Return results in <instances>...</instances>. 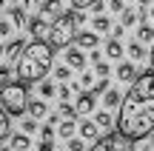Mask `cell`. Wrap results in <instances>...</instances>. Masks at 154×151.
I'll list each match as a JSON object with an SVG mask.
<instances>
[{"instance_id": "obj_1", "label": "cell", "mask_w": 154, "mask_h": 151, "mask_svg": "<svg viewBox=\"0 0 154 151\" xmlns=\"http://www.w3.org/2000/svg\"><path fill=\"white\" fill-rule=\"evenodd\" d=\"M117 131L131 143L151 137L154 131V71H143L123 97L117 114Z\"/></svg>"}, {"instance_id": "obj_2", "label": "cell", "mask_w": 154, "mask_h": 151, "mask_svg": "<svg viewBox=\"0 0 154 151\" xmlns=\"http://www.w3.org/2000/svg\"><path fill=\"white\" fill-rule=\"evenodd\" d=\"M51 63H54V49L49 46V40H32V43L23 49V54L14 63V74L20 83H43L46 74L51 71Z\"/></svg>"}, {"instance_id": "obj_3", "label": "cell", "mask_w": 154, "mask_h": 151, "mask_svg": "<svg viewBox=\"0 0 154 151\" xmlns=\"http://www.w3.org/2000/svg\"><path fill=\"white\" fill-rule=\"evenodd\" d=\"M0 106L6 108L9 117H23L26 108H29V89H26V83H20V80L6 83L3 89H0Z\"/></svg>"}, {"instance_id": "obj_4", "label": "cell", "mask_w": 154, "mask_h": 151, "mask_svg": "<svg viewBox=\"0 0 154 151\" xmlns=\"http://www.w3.org/2000/svg\"><path fill=\"white\" fill-rule=\"evenodd\" d=\"M77 37V26L72 20V11H63L54 23H51V32H49V46L51 49H69Z\"/></svg>"}, {"instance_id": "obj_5", "label": "cell", "mask_w": 154, "mask_h": 151, "mask_svg": "<svg viewBox=\"0 0 154 151\" xmlns=\"http://www.w3.org/2000/svg\"><path fill=\"white\" fill-rule=\"evenodd\" d=\"M88 151H134V143L128 137H123L120 131H109L106 137H100Z\"/></svg>"}, {"instance_id": "obj_6", "label": "cell", "mask_w": 154, "mask_h": 151, "mask_svg": "<svg viewBox=\"0 0 154 151\" xmlns=\"http://www.w3.org/2000/svg\"><path fill=\"white\" fill-rule=\"evenodd\" d=\"M29 32H32V37L34 40H49V32H51V23L46 20L43 14H32L29 17Z\"/></svg>"}, {"instance_id": "obj_7", "label": "cell", "mask_w": 154, "mask_h": 151, "mask_svg": "<svg viewBox=\"0 0 154 151\" xmlns=\"http://www.w3.org/2000/svg\"><path fill=\"white\" fill-rule=\"evenodd\" d=\"M26 46H29V43H26L23 37H11V40H9V46L3 49V63H6V66H11V68H14L17 57L23 54V49H26Z\"/></svg>"}, {"instance_id": "obj_8", "label": "cell", "mask_w": 154, "mask_h": 151, "mask_svg": "<svg viewBox=\"0 0 154 151\" xmlns=\"http://www.w3.org/2000/svg\"><path fill=\"white\" fill-rule=\"evenodd\" d=\"M74 108H77V117H88V114L97 108V97H94L91 91H80V94H77Z\"/></svg>"}, {"instance_id": "obj_9", "label": "cell", "mask_w": 154, "mask_h": 151, "mask_svg": "<svg viewBox=\"0 0 154 151\" xmlns=\"http://www.w3.org/2000/svg\"><path fill=\"white\" fill-rule=\"evenodd\" d=\"M77 134H80V140L86 143H97L100 140V128L94 120H83V123H77Z\"/></svg>"}, {"instance_id": "obj_10", "label": "cell", "mask_w": 154, "mask_h": 151, "mask_svg": "<svg viewBox=\"0 0 154 151\" xmlns=\"http://www.w3.org/2000/svg\"><path fill=\"white\" fill-rule=\"evenodd\" d=\"M37 14H43L49 23H54L57 17L63 14V0H43V6H40Z\"/></svg>"}, {"instance_id": "obj_11", "label": "cell", "mask_w": 154, "mask_h": 151, "mask_svg": "<svg viewBox=\"0 0 154 151\" xmlns=\"http://www.w3.org/2000/svg\"><path fill=\"white\" fill-rule=\"evenodd\" d=\"M86 54H83V49H77V46H69V49H66V66L69 68H72V71H74V68H86Z\"/></svg>"}, {"instance_id": "obj_12", "label": "cell", "mask_w": 154, "mask_h": 151, "mask_svg": "<svg viewBox=\"0 0 154 151\" xmlns=\"http://www.w3.org/2000/svg\"><path fill=\"white\" fill-rule=\"evenodd\" d=\"M137 77H140V71H137V66H134L131 60H126V63L117 66V80H120V83H128V86H131Z\"/></svg>"}, {"instance_id": "obj_13", "label": "cell", "mask_w": 154, "mask_h": 151, "mask_svg": "<svg viewBox=\"0 0 154 151\" xmlns=\"http://www.w3.org/2000/svg\"><path fill=\"white\" fill-rule=\"evenodd\" d=\"M100 43V37H97V32H77V37H74V43L77 49H88V51H94V46Z\"/></svg>"}, {"instance_id": "obj_14", "label": "cell", "mask_w": 154, "mask_h": 151, "mask_svg": "<svg viewBox=\"0 0 154 151\" xmlns=\"http://www.w3.org/2000/svg\"><path fill=\"white\" fill-rule=\"evenodd\" d=\"M9 151H32V137L17 131V134L9 137Z\"/></svg>"}, {"instance_id": "obj_15", "label": "cell", "mask_w": 154, "mask_h": 151, "mask_svg": "<svg viewBox=\"0 0 154 151\" xmlns=\"http://www.w3.org/2000/svg\"><path fill=\"white\" fill-rule=\"evenodd\" d=\"M26 114L32 120H43L46 114H49V106H46V100H32L29 103V108H26Z\"/></svg>"}, {"instance_id": "obj_16", "label": "cell", "mask_w": 154, "mask_h": 151, "mask_svg": "<svg viewBox=\"0 0 154 151\" xmlns=\"http://www.w3.org/2000/svg\"><path fill=\"white\" fill-rule=\"evenodd\" d=\"M9 17H11V26H17V29L29 26V14H26L23 6H11V9H9Z\"/></svg>"}, {"instance_id": "obj_17", "label": "cell", "mask_w": 154, "mask_h": 151, "mask_svg": "<svg viewBox=\"0 0 154 151\" xmlns=\"http://www.w3.org/2000/svg\"><path fill=\"white\" fill-rule=\"evenodd\" d=\"M91 32H97V34H109V32H111V17H109V14H94V20H91Z\"/></svg>"}, {"instance_id": "obj_18", "label": "cell", "mask_w": 154, "mask_h": 151, "mask_svg": "<svg viewBox=\"0 0 154 151\" xmlns=\"http://www.w3.org/2000/svg\"><path fill=\"white\" fill-rule=\"evenodd\" d=\"M151 51H146V46L143 43H137V40H131L128 43V57H131V63H140V60H146Z\"/></svg>"}, {"instance_id": "obj_19", "label": "cell", "mask_w": 154, "mask_h": 151, "mask_svg": "<svg viewBox=\"0 0 154 151\" xmlns=\"http://www.w3.org/2000/svg\"><path fill=\"white\" fill-rule=\"evenodd\" d=\"M143 17H146V11H143V9H140V11H134V9H126V11L120 14V26H123V29H128V26H134L137 20H143Z\"/></svg>"}, {"instance_id": "obj_20", "label": "cell", "mask_w": 154, "mask_h": 151, "mask_svg": "<svg viewBox=\"0 0 154 151\" xmlns=\"http://www.w3.org/2000/svg\"><path fill=\"white\" fill-rule=\"evenodd\" d=\"M103 106H106V111H111V108H120V106H123L120 91H117V89H109V91L103 94Z\"/></svg>"}, {"instance_id": "obj_21", "label": "cell", "mask_w": 154, "mask_h": 151, "mask_svg": "<svg viewBox=\"0 0 154 151\" xmlns=\"http://www.w3.org/2000/svg\"><path fill=\"white\" fill-rule=\"evenodd\" d=\"M137 43L154 46V26H151V23H143V26L137 29Z\"/></svg>"}, {"instance_id": "obj_22", "label": "cell", "mask_w": 154, "mask_h": 151, "mask_svg": "<svg viewBox=\"0 0 154 151\" xmlns=\"http://www.w3.org/2000/svg\"><path fill=\"white\" fill-rule=\"evenodd\" d=\"M106 57H109V60H120L123 57V43L120 40H114V37H109V43H106Z\"/></svg>"}, {"instance_id": "obj_23", "label": "cell", "mask_w": 154, "mask_h": 151, "mask_svg": "<svg viewBox=\"0 0 154 151\" xmlns=\"http://www.w3.org/2000/svg\"><path fill=\"white\" fill-rule=\"evenodd\" d=\"M94 123H97V128H111V125L117 128V117H114L111 111H106V108H103V111H97Z\"/></svg>"}, {"instance_id": "obj_24", "label": "cell", "mask_w": 154, "mask_h": 151, "mask_svg": "<svg viewBox=\"0 0 154 151\" xmlns=\"http://www.w3.org/2000/svg\"><path fill=\"white\" fill-rule=\"evenodd\" d=\"M74 131H77V120H63L57 125V137H63V140H72Z\"/></svg>"}, {"instance_id": "obj_25", "label": "cell", "mask_w": 154, "mask_h": 151, "mask_svg": "<svg viewBox=\"0 0 154 151\" xmlns=\"http://www.w3.org/2000/svg\"><path fill=\"white\" fill-rule=\"evenodd\" d=\"M37 91H40V100H51L57 94V86L51 80H43V83H37Z\"/></svg>"}, {"instance_id": "obj_26", "label": "cell", "mask_w": 154, "mask_h": 151, "mask_svg": "<svg viewBox=\"0 0 154 151\" xmlns=\"http://www.w3.org/2000/svg\"><path fill=\"white\" fill-rule=\"evenodd\" d=\"M9 114H6V108L3 106H0V143H3V140H9Z\"/></svg>"}, {"instance_id": "obj_27", "label": "cell", "mask_w": 154, "mask_h": 151, "mask_svg": "<svg viewBox=\"0 0 154 151\" xmlns=\"http://www.w3.org/2000/svg\"><path fill=\"white\" fill-rule=\"evenodd\" d=\"M20 131L32 137L34 131H40V128H37V120H32V117H23V120H20Z\"/></svg>"}, {"instance_id": "obj_28", "label": "cell", "mask_w": 154, "mask_h": 151, "mask_svg": "<svg viewBox=\"0 0 154 151\" xmlns=\"http://www.w3.org/2000/svg\"><path fill=\"white\" fill-rule=\"evenodd\" d=\"M100 0H72V9L74 11H86V9H94Z\"/></svg>"}, {"instance_id": "obj_29", "label": "cell", "mask_w": 154, "mask_h": 151, "mask_svg": "<svg viewBox=\"0 0 154 151\" xmlns=\"http://www.w3.org/2000/svg\"><path fill=\"white\" fill-rule=\"evenodd\" d=\"M72 77V68L63 63V66H54V80H60V83H66V80Z\"/></svg>"}, {"instance_id": "obj_30", "label": "cell", "mask_w": 154, "mask_h": 151, "mask_svg": "<svg viewBox=\"0 0 154 151\" xmlns=\"http://www.w3.org/2000/svg\"><path fill=\"white\" fill-rule=\"evenodd\" d=\"M94 74H97L100 80H109V74H111V66H109L106 60H100L97 66H94Z\"/></svg>"}, {"instance_id": "obj_31", "label": "cell", "mask_w": 154, "mask_h": 151, "mask_svg": "<svg viewBox=\"0 0 154 151\" xmlns=\"http://www.w3.org/2000/svg\"><path fill=\"white\" fill-rule=\"evenodd\" d=\"M60 117L63 120H77V108L69 106V103H60Z\"/></svg>"}, {"instance_id": "obj_32", "label": "cell", "mask_w": 154, "mask_h": 151, "mask_svg": "<svg viewBox=\"0 0 154 151\" xmlns=\"http://www.w3.org/2000/svg\"><path fill=\"white\" fill-rule=\"evenodd\" d=\"M11 71H14L11 66H6V63H0V89H3L6 83H11Z\"/></svg>"}, {"instance_id": "obj_33", "label": "cell", "mask_w": 154, "mask_h": 151, "mask_svg": "<svg viewBox=\"0 0 154 151\" xmlns=\"http://www.w3.org/2000/svg\"><path fill=\"white\" fill-rule=\"evenodd\" d=\"M66 151H86V140H80V137L66 140Z\"/></svg>"}, {"instance_id": "obj_34", "label": "cell", "mask_w": 154, "mask_h": 151, "mask_svg": "<svg viewBox=\"0 0 154 151\" xmlns=\"http://www.w3.org/2000/svg\"><path fill=\"white\" fill-rule=\"evenodd\" d=\"M77 89V86H66V83H63L60 86V89H57V94H60V103H69V97H72V91Z\"/></svg>"}, {"instance_id": "obj_35", "label": "cell", "mask_w": 154, "mask_h": 151, "mask_svg": "<svg viewBox=\"0 0 154 151\" xmlns=\"http://www.w3.org/2000/svg\"><path fill=\"white\" fill-rule=\"evenodd\" d=\"M106 91H109V80H97V83L91 86V94L97 97V94H106Z\"/></svg>"}, {"instance_id": "obj_36", "label": "cell", "mask_w": 154, "mask_h": 151, "mask_svg": "<svg viewBox=\"0 0 154 151\" xmlns=\"http://www.w3.org/2000/svg\"><path fill=\"white\" fill-rule=\"evenodd\" d=\"M109 9H111V14H123L128 6L123 3V0H109Z\"/></svg>"}, {"instance_id": "obj_37", "label": "cell", "mask_w": 154, "mask_h": 151, "mask_svg": "<svg viewBox=\"0 0 154 151\" xmlns=\"http://www.w3.org/2000/svg\"><path fill=\"white\" fill-rule=\"evenodd\" d=\"M40 6H43V0H23V9L26 11H40Z\"/></svg>"}, {"instance_id": "obj_38", "label": "cell", "mask_w": 154, "mask_h": 151, "mask_svg": "<svg viewBox=\"0 0 154 151\" xmlns=\"http://www.w3.org/2000/svg\"><path fill=\"white\" fill-rule=\"evenodd\" d=\"M40 137H43V140H51V137H54V125H49V123H46L43 128H40Z\"/></svg>"}, {"instance_id": "obj_39", "label": "cell", "mask_w": 154, "mask_h": 151, "mask_svg": "<svg viewBox=\"0 0 154 151\" xmlns=\"http://www.w3.org/2000/svg\"><path fill=\"white\" fill-rule=\"evenodd\" d=\"M11 34V20H0V37H9Z\"/></svg>"}, {"instance_id": "obj_40", "label": "cell", "mask_w": 154, "mask_h": 151, "mask_svg": "<svg viewBox=\"0 0 154 151\" xmlns=\"http://www.w3.org/2000/svg\"><path fill=\"white\" fill-rule=\"evenodd\" d=\"M123 34H126V29H123V26H120V23H117V26H114V29H111V37H114V40H120V37H123Z\"/></svg>"}, {"instance_id": "obj_41", "label": "cell", "mask_w": 154, "mask_h": 151, "mask_svg": "<svg viewBox=\"0 0 154 151\" xmlns=\"http://www.w3.org/2000/svg\"><path fill=\"white\" fill-rule=\"evenodd\" d=\"M91 83H94V74H91V71H86V74L80 77V86H91Z\"/></svg>"}, {"instance_id": "obj_42", "label": "cell", "mask_w": 154, "mask_h": 151, "mask_svg": "<svg viewBox=\"0 0 154 151\" xmlns=\"http://www.w3.org/2000/svg\"><path fill=\"white\" fill-rule=\"evenodd\" d=\"M88 60H91V63H94V66H97V63H100V60H103V57H100V51H97V49H94V51H88Z\"/></svg>"}, {"instance_id": "obj_43", "label": "cell", "mask_w": 154, "mask_h": 151, "mask_svg": "<svg viewBox=\"0 0 154 151\" xmlns=\"http://www.w3.org/2000/svg\"><path fill=\"white\" fill-rule=\"evenodd\" d=\"M151 3H154V0H137V6H140V9H149Z\"/></svg>"}, {"instance_id": "obj_44", "label": "cell", "mask_w": 154, "mask_h": 151, "mask_svg": "<svg viewBox=\"0 0 154 151\" xmlns=\"http://www.w3.org/2000/svg\"><path fill=\"white\" fill-rule=\"evenodd\" d=\"M9 3H11V6H17V0H0V9H3V6H9Z\"/></svg>"}, {"instance_id": "obj_45", "label": "cell", "mask_w": 154, "mask_h": 151, "mask_svg": "<svg viewBox=\"0 0 154 151\" xmlns=\"http://www.w3.org/2000/svg\"><path fill=\"white\" fill-rule=\"evenodd\" d=\"M149 63H151V71H154V46H151V54H149Z\"/></svg>"}, {"instance_id": "obj_46", "label": "cell", "mask_w": 154, "mask_h": 151, "mask_svg": "<svg viewBox=\"0 0 154 151\" xmlns=\"http://www.w3.org/2000/svg\"><path fill=\"white\" fill-rule=\"evenodd\" d=\"M149 17H151V20H154V3L149 6Z\"/></svg>"}, {"instance_id": "obj_47", "label": "cell", "mask_w": 154, "mask_h": 151, "mask_svg": "<svg viewBox=\"0 0 154 151\" xmlns=\"http://www.w3.org/2000/svg\"><path fill=\"white\" fill-rule=\"evenodd\" d=\"M151 151H154V137H151Z\"/></svg>"}, {"instance_id": "obj_48", "label": "cell", "mask_w": 154, "mask_h": 151, "mask_svg": "<svg viewBox=\"0 0 154 151\" xmlns=\"http://www.w3.org/2000/svg\"><path fill=\"white\" fill-rule=\"evenodd\" d=\"M0 60H3V49H0Z\"/></svg>"}, {"instance_id": "obj_49", "label": "cell", "mask_w": 154, "mask_h": 151, "mask_svg": "<svg viewBox=\"0 0 154 151\" xmlns=\"http://www.w3.org/2000/svg\"><path fill=\"white\" fill-rule=\"evenodd\" d=\"M0 151H9V148H0Z\"/></svg>"}, {"instance_id": "obj_50", "label": "cell", "mask_w": 154, "mask_h": 151, "mask_svg": "<svg viewBox=\"0 0 154 151\" xmlns=\"http://www.w3.org/2000/svg\"><path fill=\"white\" fill-rule=\"evenodd\" d=\"M146 151H151V148H146Z\"/></svg>"}]
</instances>
